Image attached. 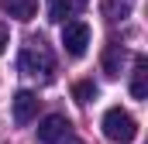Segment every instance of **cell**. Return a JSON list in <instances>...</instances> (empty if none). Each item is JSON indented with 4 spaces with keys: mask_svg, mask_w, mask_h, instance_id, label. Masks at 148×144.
<instances>
[{
    "mask_svg": "<svg viewBox=\"0 0 148 144\" xmlns=\"http://www.w3.org/2000/svg\"><path fill=\"white\" fill-rule=\"evenodd\" d=\"M10 110H14V124L17 127H24V124H31L38 113V96L31 89H21V93H14V100H10Z\"/></svg>",
    "mask_w": 148,
    "mask_h": 144,
    "instance_id": "5b68a950",
    "label": "cell"
},
{
    "mask_svg": "<svg viewBox=\"0 0 148 144\" xmlns=\"http://www.w3.org/2000/svg\"><path fill=\"white\" fill-rule=\"evenodd\" d=\"M0 7H3L10 17H17V21H31L38 0H0Z\"/></svg>",
    "mask_w": 148,
    "mask_h": 144,
    "instance_id": "52a82bcc",
    "label": "cell"
},
{
    "mask_svg": "<svg viewBox=\"0 0 148 144\" xmlns=\"http://www.w3.org/2000/svg\"><path fill=\"white\" fill-rule=\"evenodd\" d=\"M69 134V120L62 113H48L41 124H38V141L41 144H62V137Z\"/></svg>",
    "mask_w": 148,
    "mask_h": 144,
    "instance_id": "277c9868",
    "label": "cell"
},
{
    "mask_svg": "<svg viewBox=\"0 0 148 144\" xmlns=\"http://www.w3.org/2000/svg\"><path fill=\"white\" fill-rule=\"evenodd\" d=\"M73 96L79 103H90L93 96H97V86H93V79H83V82H76L73 86Z\"/></svg>",
    "mask_w": 148,
    "mask_h": 144,
    "instance_id": "8fae6325",
    "label": "cell"
},
{
    "mask_svg": "<svg viewBox=\"0 0 148 144\" xmlns=\"http://www.w3.org/2000/svg\"><path fill=\"white\" fill-rule=\"evenodd\" d=\"M131 96H134V100H145V96H148V58H145V55L134 58V72H131Z\"/></svg>",
    "mask_w": 148,
    "mask_h": 144,
    "instance_id": "8992f818",
    "label": "cell"
},
{
    "mask_svg": "<svg viewBox=\"0 0 148 144\" xmlns=\"http://www.w3.org/2000/svg\"><path fill=\"white\" fill-rule=\"evenodd\" d=\"M121 65H124V48L117 41H110L107 52H103V72L107 75H121Z\"/></svg>",
    "mask_w": 148,
    "mask_h": 144,
    "instance_id": "ba28073f",
    "label": "cell"
},
{
    "mask_svg": "<svg viewBox=\"0 0 148 144\" xmlns=\"http://www.w3.org/2000/svg\"><path fill=\"white\" fill-rule=\"evenodd\" d=\"M62 45H66V52L79 58V55H86V48H90V28L83 24V21H66V28H62Z\"/></svg>",
    "mask_w": 148,
    "mask_h": 144,
    "instance_id": "3957f363",
    "label": "cell"
},
{
    "mask_svg": "<svg viewBox=\"0 0 148 144\" xmlns=\"http://www.w3.org/2000/svg\"><path fill=\"white\" fill-rule=\"evenodd\" d=\"M7 45H10V41H7V31H3V28H0V55H3V52H7Z\"/></svg>",
    "mask_w": 148,
    "mask_h": 144,
    "instance_id": "7c38bea8",
    "label": "cell"
},
{
    "mask_svg": "<svg viewBox=\"0 0 148 144\" xmlns=\"http://www.w3.org/2000/svg\"><path fill=\"white\" fill-rule=\"evenodd\" d=\"M100 14L107 21H124L131 14V0H100Z\"/></svg>",
    "mask_w": 148,
    "mask_h": 144,
    "instance_id": "9c48e42d",
    "label": "cell"
},
{
    "mask_svg": "<svg viewBox=\"0 0 148 144\" xmlns=\"http://www.w3.org/2000/svg\"><path fill=\"white\" fill-rule=\"evenodd\" d=\"M103 134H107V141H114V144H131L138 137V124H134V117H131L127 110L110 107L103 113Z\"/></svg>",
    "mask_w": 148,
    "mask_h": 144,
    "instance_id": "7a4b0ae2",
    "label": "cell"
},
{
    "mask_svg": "<svg viewBox=\"0 0 148 144\" xmlns=\"http://www.w3.org/2000/svg\"><path fill=\"white\" fill-rule=\"evenodd\" d=\"M62 141H66V144H79V141H73V137H69V134H66V137H62Z\"/></svg>",
    "mask_w": 148,
    "mask_h": 144,
    "instance_id": "4fadbf2b",
    "label": "cell"
},
{
    "mask_svg": "<svg viewBox=\"0 0 148 144\" xmlns=\"http://www.w3.org/2000/svg\"><path fill=\"white\" fill-rule=\"evenodd\" d=\"M17 69H21V75L38 79V82H48V79H52L55 62H52V52L45 48V41H28V45L21 48V55H17Z\"/></svg>",
    "mask_w": 148,
    "mask_h": 144,
    "instance_id": "6da1fadb",
    "label": "cell"
},
{
    "mask_svg": "<svg viewBox=\"0 0 148 144\" xmlns=\"http://www.w3.org/2000/svg\"><path fill=\"white\" fill-rule=\"evenodd\" d=\"M76 0H48V21L55 24H66V17H73Z\"/></svg>",
    "mask_w": 148,
    "mask_h": 144,
    "instance_id": "30bf717a",
    "label": "cell"
}]
</instances>
